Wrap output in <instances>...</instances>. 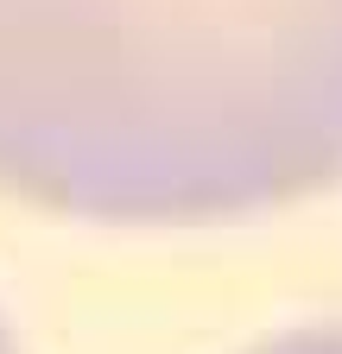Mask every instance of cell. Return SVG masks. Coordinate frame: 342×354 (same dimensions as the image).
I'll list each match as a JSON object with an SVG mask.
<instances>
[{
    "instance_id": "2",
    "label": "cell",
    "mask_w": 342,
    "mask_h": 354,
    "mask_svg": "<svg viewBox=\"0 0 342 354\" xmlns=\"http://www.w3.org/2000/svg\"><path fill=\"white\" fill-rule=\"evenodd\" d=\"M253 354H342V329L336 323H317V329H291L267 348H253Z\"/></svg>"
},
{
    "instance_id": "1",
    "label": "cell",
    "mask_w": 342,
    "mask_h": 354,
    "mask_svg": "<svg viewBox=\"0 0 342 354\" xmlns=\"http://www.w3.org/2000/svg\"><path fill=\"white\" fill-rule=\"evenodd\" d=\"M342 177V0H0V190L114 228Z\"/></svg>"
},
{
    "instance_id": "3",
    "label": "cell",
    "mask_w": 342,
    "mask_h": 354,
    "mask_svg": "<svg viewBox=\"0 0 342 354\" xmlns=\"http://www.w3.org/2000/svg\"><path fill=\"white\" fill-rule=\"evenodd\" d=\"M0 354H19V342H13V329H7V317H0Z\"/></svg>"
}]
</instances>
